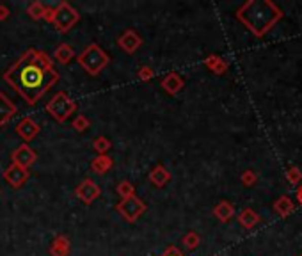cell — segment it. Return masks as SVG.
Segmentation results:
<instances>
[{
	"label": "cell",
	"instance_id": "cell-1",
	"mask_svg": "<svg viewBox=\"0 0 302 256\" xmlns=\"http://www.w3.org/2000/svg\"><path fill=\"white\" fill-rule=\"evenodd\" d=\"M50 55L43 50L28 48L4 71V80L20 94L27 105H38L39 100L59 82Z\"/></svg>",
	"mask_w": 302,
	"mask_h": 256
},
{
	"label": "cell",
	"instance_id": "cell-2",
	"mask_svg": "<svg viewBox=\"0 0 302 256\" xmlns=\"http://www.w3.org/2000/svg\"><path fill=\"white\" fill-rule=\"evenodd\" d=\"M234 16L252 36L263 38L283 18V11L270 0H247L238 7Z\"/></svg>",
	"mask_w": 302,
	"mask_h": 256
},
{
	"label": "cell",
	"instance_id": "cell-3",
	"mask_svg": "<svg viewBox=\"0 0 302 256\" xmlns=\"http://www.w3.org/2000/svg\"><path fill=\"white\" fill-rule=\"evenodd\" d=\"M77 62L80 64V68L87 75L98 77V75L110 64V55L98 45V43H91V45L85 46L80 52V55L77 57Z\"/></svg>",
	"mask_w": 302,
	"mask_h": 256
},
{
	"label": "cell",
	"instance_id": "cell-4",
	"mask_svg": "<svg viewBox=\"0 0 302 256\" xmlns=\"http://www.w3.org/2000/svg\"><path fill=\"white\" fill-rule=\"evenodd\" d=\"M78 105L68 92L59 91L57 94H53V98L46 103V112L59 123H66L75 112H77Z\"/></svg>",
	"mask_w": 302,
	"mask_h": 256
},
{
	"label": "cell",
	"instance_id": "cell-5",
	"mask_svg": "<svg viewBox=\"0 0 302 256\" xmlns=\"http://www.w3.org/2000/svg\"><path fill=\"white\" fill-rule=\"evenodd\" d=\"M78 21H80V13L70 2L62 0V2H59V6H55L52 25L55 27V30L59 34H68Z\"/></svg>",
	"mask_w": 302,
	"mask_h": 256
},
{
	"label": "cell",
	"instance_id": "cell-6",
	"mask_svg": "<svg viewBox=\"0 0 302 256\" xmlns=\"http://www.w3.org/2000/svg\"><path fill=\"white\" fill-rule=\"evenodd\" d=\"M116 210L126 222H137V220L146 213L148 205H146L141 198H137V196H131V198L121 199V201L116 205Z\"/></svg>",
	"mask_w": 302,
	"mask_h": 256
},
{
	"label": "cell",
	"instance_id": "cell-7",
	"mask_svg": "<svg viewBox=\"0 0 302 256\" xmlns=\"http://www.w3.org/2000/svg\"><path fill=\"white\" fill-rule=\"evenodd\" d=\"M75 196H77L84 205H91V203H94L96 199L102 196V188H99V185L96 183L94 180L85 178V180H82L80 185L75 188Z\"/></svg>",
	"mask_w": 302,
	"mask_h": 256
},
{
	"label": "cell",
	"instance_id": "cell-8",
	"mask_svg": "<svg viewBox=\"0 0 302 256\" xmlns=\"http://www.w3.org/2000/svg\"><path fill=\"white\" fill-rule=\"evenodd\" d=\"M11 160H13L11 164H16L23 169H30V166H34L36 160H38V153L28 144H21L11 153Z\"/></svg>",
	"mask_w": 302,
	"mask_h": 256
},
{
	"label": "cell",
	"instance_id": "cell-9",
	"mask_svg": "<svg viewBox=\"0 0 302 256\" xmlns=\"http://www.w3.org/2000/svg\"><path fill=\"white\" fill-rule=\"evenodd\" d=\"M28 176H30V171L23 169V167L16 166V164H11V166L4 171V180L13 188H20L21 185L28 180Z\"/></svg>",
	"mask_w": 302,
	"mask_h": 256
},
{
	"label": "cell",
	"instance_id": "cell-10",
	"mask_svg": "<svg viewBox=\"0 0 302 256\" xmlns=\"http://www.w3.org/2000/svg\"><path fill=\"white\" fill-rule=\"evenodd\" d=\"M117 45L123 52L126 53H135L142 45V38L133 30V28H126L123 34L117 38Z\"/></svg>",
	"mask_w": 302,
	"mask_h": 256
},
{
	"label": "cell",
	"instance_id": "cell-11",
	"mask_svg": "<svg viewBox=\"0 0 302 256\" xmlns=\"http://www.w3.org/2000/svg\"><path fill=\"white\" fill-rule=\"evenodd\" d=\"M39 130H41V126H39L38 123H36L32 117H23V119L20 121V123L16 124V134L20 135L21 139L25 141V144L30 141H34L36 137H38Z\"/></svg>",
	"mask_w": 302,
	"mask_h": 256
},
{
	"label": "cell",
	"instance_id": "cell-12",
	"mask_svg": "<svg viewBox=\"0 0 302 256\" xmlns=\"http://www.w3.org/2000/svg\"><path fill=\"white\" fill-rule=\"evenodd\" d=\"M18 112V107L13 103V100L0 91V126L7 124L14 117V114Z\"/></svg>",
	"mask_w": 302,
	"mask_h": 256
},
{
	"label": "cell",
	"instance_id": "cell-13",
	"mask_svg": "<svg viewBox=\"0 0 302 256\" xmlns=\"http://www.w3.org/2000/svg\"><path fill=\"white\" fill-rule=\"evenodd\" d=\"M160 85H162V89L167 92V94H171V96H174V94H178V92L183 89V85H185V82H183V78L180 77L178 73H167L165 77L162 78V82H160Z\"/></svg>",
	"mask_w": 302,
	"mask_h": 256
},
{
	"label": "cell",
	"instance_id": "cell-14",
	"mask_svg": "<svg viewBox=\"0 0 302 256\" xmlns=\"http://www.w3.org/2000/svg\"><path fill=\"white\" fill-rule=\"evenodd\" d=\"M50 256H70L71 252V242L66 235H57L52 240L48 249Z\"/></svg>",
	"mask_w": 302,
	"mask_h": 256
},
{
	"label": "cell",
	"instance_id": "cell-15",
	"mask_svg": "<svg viewBox=\"0 0 302 256\" xmlns=\"http://www.w3.org/2000/svg\"><path fill=\"white\" fill-rule=\"evenodd\" d=\"M295 210V203L293 199L290 198V196H279V198L276 199V203H274V212L277 213L279 217H283V219H286L288 215H291Z\"/></svg>",
	"mask_w": 302,
	"mask_h": 256
},
{
	"label": "cell",
	"instance_id": "cell-16",
	"mask_svg": "<svg viewBox=\"0 0 302 256\" xmlns=\"http://www.w3.org/2000/svg\"><path fill=\"white\" fill-rule=\"evenodd\" d=\"M213 215L220 220V222H229L234 215V206L229 201H219L213 206Z\"/></svg>",
	"mask_w": 302,
	"mask_h": 256
},
{
	"label": "cell",
	"instance_id": "cell-17",
	"mask_svg": "<svg viewBox=\"0 0 302 256\" xmlns=\"http://www.w3.org/2000/svg\"><path fill=\"white\" fill-rule=\"evenodd\" d=\"M169 180H171V173L163 166H160V164L149 171V181H151L155 187H158V188L163 187Z\"/></svg>",
	"mask_w": 302,
	"mask_h": 256
},
{
	"label": "cell",
	"instance_id": "cell-18",
	"mask_svg": "<svg viewBox=\"0 0 302 256\" xmlns=\"http://www.w3.org/2000/svg\"><path fill=\"white\" fill-rule=\"evenodd\" d=\"M114 166V160L109 155H98L91 160V171L96 174H105Z\"/></svg>",
	"mask_w": 302,
	"mask_h": 256
},
{
	"label": "cell",
	"instance_id": "cell-19",
	"mask_svg": "<svg viewBox=\"0 0 302 256\" xmlns=\"http://www.w3.org/2000/svg\"><path fill=\"white\" fill-rule=\"evenodd\" d=\"M53 57H55V60L59 64L66 66V64H70L71 60H73V57H75L73 46H70L68 43H62V45H59L55 50H53Z\"/></svg>",
	"mask_w": 302,
	"mask_h": 256
},
{
	"label": "cell",
	"instance_id": "cell-20",
	"mask_svg": "<svg viewBox=\"0 0 302 256\" xmlns=\"http://www.w3.org/2000/svg\"><path fill=\"white\" fill-rule=\"evenodd\" d=\"M238 222H240V226L245 228V230H252V228L259 222V215L252 208H244L238 213Z\"/></svg>",
	"mask_w": 302,
	"mask_h": 256
},
{
	"label": "cell",
	"instance_id": "cell-21",
	"mask_svg": "<svg viewBox=\"0 0 302 256\" xmlns=\"http://www.w3.org/2000/svg\"><path fill=\"white\" fill-rule=\"evenodd\" d=\"M205 66L215 75H224L227 71V62L220 55H208L205 59Z\"/></svg>",
	"mask_w": 302,
	"mask_h": 256
},
{
	"label": "cell",
	"instance_id": "cell-22",
	"mask_svg": "<svg viewBox=\"0 0 302 256\" xmlns=\"http://www.w3.org/2000/svg\"><path fill=\"white\" fill-rule=\"evenodd\" d=\"M112 148V142H110V139L107 137H96L94 141H92V149H94L98 155H107V151Z\"/></svg>",
	"mask_w": 302,
	"mask_h": 256
},
{
	"label": "cell",
	"instance_id": "cell-23",
	"mask_svg": "<svg viewBox=\"0 0 302 256\" xmlns=\"http://www.w3.org/2000/svg\"><path fill=\"white\" fill-rule=\"evenodd\" d=\"M181 242H183V245L188 249V251H194V249H197V245H199V242H201V238H199V235L195 233V231H188L187 235H183Z\"/></svg>",
	"mask_w": 302,
	"mask_h": 256
},
{
	"label": "cell",
	"instance_id": "cell-24",
	"mask_svg": "<svg viewBox=\"0 0 302 256\" xmlns=\"http://www.w3.org/2000/svg\"><path fill=\"white\" fill-rule=\"evenodd\" d=\"M45 4L41 2H32L30 6L27 7V14L32 18V20H43V14H45Z\"/></svg>",
	"mask_w": 302,
	"mask_h": 256
},
{
	"label": "cell",
	"instance_id": "cell-25",
	"mask_svg": "<svg viewBox=\"0 0 302 256\" xmlns=\"http://www.w3.org/2000/svg\"><path fill=\"white\" fill-rule=\"evenodd\" d=\"M117 194H119L123 199L131 198V196H135V185L130 183L128 180H123L119 185H117Z\"/></svg>",
	"mask_w": 302,
	"mask_h": 256
},
{
	"label": "cell",
	"instance_id": "cell-26",
	"mask_svg": "<svg viewBox=\"0 0 302 256\" xmlns=\"http://www.w3.org/2000/svg\"><path fill=\"white\" fill-rule=\"evenodd\" d=\"M286 180L290 185H298L302 181V171L298 167L291 166L290 169L286 171Z\"/></svg>",
	"mask_w": 302,
	"mask_h": 256
},
{
	"label": "cell",
	"instance_id": "cell-27",
	"mask_svg": "<svg viewBox=\"0 0 302 256\" xmlns=\"http://www.w3.org/2000/svg\"><path fill=\"white\" fill-rule=\"evenodd\" d=\"M240 181L245 185V187H254L256 181H258V174H256L252 169H245L240 176Z\"/></svg>",
	"mask_w": 302,
	"mask_h": 256
},
{
	"label": "cell",
	"instance_id": "cell-28",
	"mask_svg": "<svg viewBox=\"0 0 302 256\" xmlns=\"http://www.w3.org/2000/svg\"><path fill=\"white\" fill-rule=\"evenodd\" d=\"M89 126H91V121H89L84 114H78V116L73 119V128L77 132H85Z\"/></svg>",
	"mask_w": 302,
	"mask_h": 256
},
{
	"label": "cell",
	"instance_id": "cell-29",
	"mask_svg": "<svg viewBox=\"0 0 302 256\" xmlns=\"http://www.w3.org/2000/svg\"><path fill=\"white\" fill-rule=\"evenodd\" d=\"M137 75H139V78H141V80L148 82V80H151V78L155 77V71H153L149 66H144V68H141V70H139Z\"/></svg>",
	"mask_w": 302,
	"mask_h": 256
},
{
	"label": "cell",
	"instance_id": "cell-30",
	"mask_svg": "<svg viewBox=\"0 0 302 256\" xmlns=\"http://www.w3.org/2000/svg\"><path fill=\"white\" fill-rule=\"evenodd\" d=\"M53 13H55V6H46L45 7V14H43V20L48 21V23H52Z\"/></svg>",
	"mask_w": 302,
	"mask_h": 256
},
{
	"label": "cell",
	"instance_id": "cell-31",
	"mask_svg": "<svg viewBox=\"0 0 302 256\" xmlns=\"http://www.w3.org/2000/svg\"><path fill=\"white\" fill-rule=\"evenodd\" d=\"M160 256H183V252H181L178 247H174V245H169Z\"/></svg>",
	"mask_w": 302,
	"mask_h": 256
},
{
	"label": "cell",
	"instance_id": "cell-32",
	"mask_svg": "<svg viewBox=\"0 0 302 256\" xmlns=\"http://www.w3.org/2000/svg\"><path fill=\"white\" fill-rule=\"evenodd\" d=\"M9 14H11L9 7L4 6V4H0V21H6L7 18H9Z\"/></svg>",
	"mask_w": 302,
	"mask_h": 256
},
{
	"label": "cell",
	"instance_id": "cell-33",
	"mask_svg": "<svg viewBox=\"0 0 302 256\" xmlns=\"http://www.w3.org/2000/svg\"><path fill=\"white\" fill-rule=\"evenodd\" d=\"M295 198H297V201L302 205V185H297V190H295Z\"/></svg>",
	"mask_w": 302,
	"mask_h": 256
},
{
	"label": "cell",
	"instance_id": "cell-34",
	"mask_svg": "<svg viewBox=\"0 0 302 256\" xmlns=\"http://www.w3.org/2000/svg\"><path fill=\"white\" fill-rule=\"evenodd\" d=\"M300 256H302V254H300Z\"/></svg>",
	"mask_w": 302,
	"mask_h": 256
}]
</instances>
